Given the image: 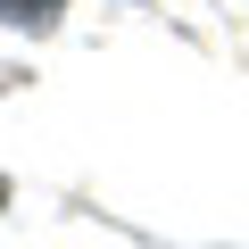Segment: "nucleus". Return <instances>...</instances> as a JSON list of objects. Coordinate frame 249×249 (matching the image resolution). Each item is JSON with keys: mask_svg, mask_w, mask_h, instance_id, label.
Returning a JSON list of instances; mask_svg holds the SVG:
<instances>
[{"mask_svg": "<svg viewBox=\"0 0 249 249\" xmlns=\"http://www.w3.org/2000/svg\"><path fill=\"white\" fill-rule=\"evenodd\" d=\"M67 0H0V25H25V34H50Z\"/></svg>", "mask_w": 249, "mask_h": 249, "instance_id": "nucleus-1", "label": "nucleus"}, {"mask_svg": "<svg viewBox=\"0 0 249 249\" xmlns=\"http://www.w3.org/2000/svg\"><path fill=\"white\" fill-rule=\"evenodd\" d=\"M0 208H9V183H0Z\"/></svg>", "mask_w": 249, "mask_h": 249, "instance_id": "nucleus-2", "label": "nucleus"}]
</instances>
